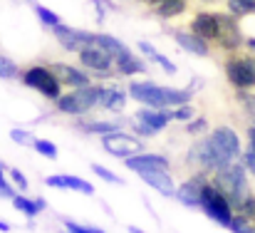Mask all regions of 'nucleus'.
<instances>
[{
	"mask_svg": "<svg viewBox=\"0 0 255 233\" xmlns=\"http://www.w3.org/2000/svg\"><path fill=\"white\" fill-rule=\"evenodd\" d=\"M131 132H134L136 137H141V139H151V137H156V134H159L156 129H151L149 124H144V122H136V119H134V124H131Z\"/></svg>",
	"mask_w": 255,
	"mask_h": 233,
	"instance_id": "obj_38",
	"label": "nucleus"
},
{
	"mask_svg": "<svg viewBox=\"0 0 255 233\" xmlns=\"http://www.w3.org/2000/svg\"><path fill=\"white\" fill-rule=\"evenodd\" d=\"M35 201H37V206H40V209H42V211H45V209H47V201H45V199H42V196H37V199H35Z\"/></svg>",
	"mask_w": 255,
	"mask_h": 233,
	"instance_id": "obj_45",
	"label": "nucleus"
},
{
	"mask_svg": "<svg viewBox=\"0 0 255 233\" xmlns=\"http://www.w3.org/2000/svg\"><path fill=\"white\" fill-rule=\"evenodd\" d=\"M241 2H246V5L251 7V10H255V0H241Z\"/></svg>",
	"mask_w": 255,
	"mask_h": 233,
	"instance_id": "obj_49",
	"label": "nucleus"
},
{
	"mask_svg": "<svg viewBox=\"0 0 255 233\" xmlns=\"http://www.w3.org/2000/svg\"><path fill=\"white\" fill-rule=\"evenodd\" d=\"M127 231H129V233H144L141 229H136V226H127Z\"/></svg>",
	"mask_w": 255,
	"mask_h": 233,
	"instance_id": "obj_48",
	"label": "nucleus"
},
{
	"mask_svg": "<svg viewBox=\"0 0 255 233\" xmlns=\"http://www.w3.org/2000/svg\"><path fill=\"white\" fill-rule=\"evenodd\" d=\"M5 169H7V166H2V164H0V184H5V181H7V179H5Z\"/></svg>",
	"mask_w": 255,
	"mask_h": 233,
	"instance_id": "obj_46",
	"label": "nucleus"
},
{
	"mask_svg": "<svg viewBox=\"0 0 255 233\" xmlns=\"http://www.w3.org/2000/svg\"><path fill=\"white\" fill-rule=\"evenodd\" d=\"M171 37L176 40V45H178L181 50H186V52H191V55H196V57H208V55H211V42H206L203 37H198V35L191 32V30H173Z\"/></svg>",
	"mask_w": 255,
	"mask_h": 233,
	"instance_id": "obj_18",
	"label": "nucleus"
},
{
	"mask_svg": "<svg viewBox=\"0 0 255 233\" xmlns=\"http://www.w3.org/2000/svg\"><path fill=\"white\" fill-rule=\"evenodd\" d=\"M12 209H17L20 214H25L27 219H35L37 214H42V209L37 206V201H35V199H27L25 194H17V196L12 199Z\"/></svg>",
	"mask_w": 255,
	"mask_h": 233,
	"instance_id": "obj_26",
	"label": "nucleus"
},
{
	"mask_svg": "<svg viewBox=\"0 0 255 233\" xmlns=\"http://www.w3.org/2000/svg\"><path fill=\"white\" fill-rule=\"evenodd\" d=\"M20 67H17V62H12L10 57H5V55H0V79H15L20 77Z\"/></svg>",
	"mask_w": 255,
	"mask_h": 233,
	"instance_id": "obj_32",
	"label": "nucleus"
},
{
	"mask_svg": "<svg viewBox=\"0 0 255 233\" xmlns=\"http://www.w3.org/2000/svg\"><path fill=\"white\" fill-rule=\"evenodd\" d=\"M228 231L231 233H253L255 231V221H251V219L243 216V214H236L233 221H231V226H228Z\"/></svg>",
	"mask_w": 255,
	"mask_h": 233,
	"instance_id": "obj_29",
	"label": "nucleus"
},
{
	"mask_svg": "<svg viewBox=\"0 0 255 233\" xmlns=\"http://www.w3.org/2000/svg\"><path fill=\"white\" fill-rule=\"evenodd\" d=\"M211 181L223 191V196L231 201L233 211L241 209V204L251 196V184H248V169H246V161L238 159V161H231L228 166L223 169H216L211 174Z\"/></svg>",
	"mask_w": 255,
	"mask_h": 233,
	"instance_id": "obj_2",
	"label": "nucleus"
},
{
	"mask_svg": "<svg viewBox=\"0 0 255 233\" xmlns=\"http://www.w3.org/2000/svg\"><path fill=\"white\" fill-rule=\"evenodd\" d=\"M208 147H211V156H213V171L228 166L231 161L243 159V147H241V137L236 134V129L221 124L216 127L208 137Z\"/></svg>",
	"mask_w": 255,
	"mask_h": 233,
	"instance_id": "obj_3",
	"label": "nucleus"
},
{
	"mask_svg": "<svg viewBox=\"0 0 255 233\" xmlns=\"http://www.w3.org/2000/svg\"><path fill=\"white\" fill-rule=\"evenodd\" d=\"M55 109L67 117H87L92 109H97V84L75 87L70 92H62L60 99H55Z\"/></svg>",
	"mask_w": 255,
	"mask_h": 233,
	"instance_id": "obj_5",
	"label": "nucleus"
},
{
	"mask_svg": "<svg viewBox=\"0 0 255 233\" xmlns=\"http://www.w3.org/2000/svg\"><path fill=\"white\" fill-rule=\"evenodd\" d=\"M206 129H208L206 117H193L191 122H186V134H191V137H201V134H206Z\"/></svg>",
	"mask_w": 255,
	"mask_h": 233,
	"instance_id": "obj_34",
	"label": "nucleus"
},
{
	"mask_svg": "<svg viewBox=\"0 0 255 233\" xmlns=\"http://www.w3.org/2000/svg\"><path fill=\"white\" fill-rule=\"evenodd\" d=\"M129 97L144 107H154V109H173L178 104H186L193 99L191 89L183 87H166V84H156L151 79H131L127 87Z\"/></svg>",
	"mask_w": 255,
	"mask_h": 233,
	"instance_id": "obj_1",
	"label": "nucleus"
},
{
	"mask_svg": "<svg viewBox=\"0 0 255 233\" xmlns=\"http://www.w3.org/2000/svg\"><path fill=\"white\" fill-rule=\"evenodd\" d=\"M15 196H17V189H15V184H12L10 179H7L5 184H0V199H10V201H12Z\"/></svg>",
	"mask_w": 255,
	"mask_h": 233,
	"instance_id": "obj_43",
	"label": "nucleus"
},
{
	"mask_svg": "<svg viewBox=\"0 0 255 233\" xmlns=\"http://www.w3.org/2000/svg\"><path fill=\"white\" fill-rule=\"evenodd\" d=\"M65 231L67 233H94V226H82V224H77V221L65 219Z\"/></svg>",
	"mask_w": 255,
	"mask_h": 233,
	"instance_id": "obj_42",
	"label": "nucleus"
},
{
	"mask_svg": "<svg viewBox=\"0 0 255 233\" xmlns=\"http://www.w3.org/2000/svg\"><path fill=\"white\" fill-rule=\"evenodd\" d=\"M32 10H35V17L42 22V27H50V30H52L55 25H60V22H62V17H60L55 10L45 7V5H35Z\"/></svg>",
	"mask_w": 255,
	"mask_h": 233,
	"instance_id": "obj_27",
	"label": "nucleus"
},
{
	"mask_svg": "<svg viewBox=\"0 0 255 233\" xmlns=\"http://www.w3.org/2000/svg\"><path fill=\"white\" fill-rule=\"evenodd\" d=\"M246 137H248V144H246V149H243V161H246L248 174L255 179V122L246 129Z\"/></svg>",
	"mask_w": 255,
	"mask_h": 233,
	"instance_id": "obj_25",
	"label": "nucleus"
},
{
	"mask_svg": "<svg viewBox=\"0 0 255 233\" xmlns=\"http://www.w3.org/2000/svg\"><path fill=\"white\" fill-rule=\"evenodd\" d=\"M75 127L82 132V134H92V137H107V134H114L122 129V119H85L80 117V122H75Z\"/></svg>",
	"mask_w": 255,
	"mask_h": 233,
	"instance_id": "obj_19",
	"label": "nucleus"
},
{
	"mask_svg": "<svg viewBox=\"0 0 255 233\" xmlns=\"http://www.w3.org/2000/svg\"><path fill=\"white\" fill-rule=\"evenodd\" d=\"M139 2H144V5H149V7H154V5H159L161 0H139Z\"/></svg>",
	"mask_w": 255,
	"mask_h": 233,
	"instance_id": "obj_47",
	"label": "nucleus"
},
{
	"mask_svg": "<svg viewBox=\"0 0 255 233\" xmlns=\"http://www.w3.org/2000/svg\"><path fill=\"white\" fill-rule=\"evenodd\" d=\"M10 139L15 142V144H20V147H27V144H32V134L27 132V129H20V127H15V129H10Z\"/></svg>",
	"mask_w": 255,
	"mask_h": 233,
	"instance_id": "obj_37",
	"label": "nucleus"
},
{
	"mask_svg": "<svg viewBox=\"0 0 255 233\" xmlns=\"http://www.w3.org/2000/svg\"><path fill=\"white\" fill-rule=\"evenodd\" d=\"M188 7H191V0H161L159 5L151 7V12L159 20H176L183 12H188Z\"/></svg>",
	"mask_w": 255,
	"mask_h": 233,
	"instance_id": "obj_22",
	"label": "nucleus"
},
{
	"mask_svg": "<svg viewBox=\"0 0 255 233\" xmlns=\"http://www.w3.org/2000/svg\"><path fill=\"white\" fill-rule=\"evenodd\" d=\"M193 117H196V107H193L191 102L178 104V107L171 109V119H173V122H183V124H186V122H191Z\"/></svg>",
	"mask_w": 255,
	"mask_h": 233,
	"instance_id": "obj_30",
	"label": "nucleus"
},
{
	"mask_svg": "<svg viewBox=\"0 0 255 233\" xmlns=\"http://www.w3.org/2000/svg\"><path fill=\"white\" fill-rule=\"evenodd\" d=\"M20 82H22L27 89L42 94V97L50 99V102H55V99L62 97V82L57 79V75L52 72L50 65H27V67L20 72Z\"/></svg>",
	"mask_w": 255,
	"mask_h": 233,
	"instance_id": "obj_4",
	"label": "nucleus"
},
{
	"mask_svg": "<svg viewBox=\"0 0 255 233\" xmlns=\"http://www.w3.org/2000/svg\"><path fill=\"white\" fill-rule=\"evenodd\" d=\"M226 7H228V12L236 15L238 20L246 17V15H251V12H255V10H251V7H248L246 2H241V0H226Z\"/></svg>",
	"mask_w": 255,
	"mask_h": 233,
	"instance_id": "obj_36",
	"label": "nucleus"
},
{
	"mask_svg": "<svg viewBox=\"0 0 255 233\" xmlns=\"http://www.w3.org/2000/svg\"><path fill=\"white\" fill-rule=\"evenodd\" d=\"M236 214H243V216H248L251 221H255V196H253V194H251V196L241 204V209H238Z\"/></svg>",
	"mask_w": 255,
	"mask_h": 233,
	"instance_id": "obj_40",
	"label": "nucleus"
},
{
	"mask_svg": "<svg viewBox=\"0 0 255 233\" xmlns=\"http://www.w3.org/2000/svg\"><path fill=\"white\" fill-rule=\"evenodd\" d=\"M201 2H206V5H213V2H221V0H201Z\"/></svg>",
	"mask_w": 255,
	"mask_h": 233,
	"instance_id": "obj_50",
	"label": "nucleus"
},
{
	"mask_svg": "<svg viewBox=\"0 0 255 233\" xmlns=\"http://www.w3.org/2000/svg\"><path fill=\"white\" fill-rule=\"evenodd\" d=\"M7 176H10V181L15 184V189H17V191H27V189H30V181H27V176H25L20 169L7 166Z\"/></svg>",
	"mask_w": 255,
	"mask_h": 233,
	"instance_id": "obj_35",
	"label": "nucleus"
},
{
	"mask_svg": "<svg viewBox=\"0 0 255 233\" xmlns=\"http://www.w3.org/2000/svg\"><path fill=\"white\" fill-rule=\"evenodd\" d=\"M226 79L231 82L233 89H255V55L233 52L223 62Z\"/></svg>",
	"mask_w": 255,
	"mask_h": 233,
	"instance_id": "obj_7",
	"label": "nucleus"
},
{
	"mask_svg": "<svg viewBox=\"0 0 255 233\" xmlns=\"http://www.w3.org/2000/svg\"><path fill=\"white\" fill-rule=\"evenodd\" d=\"M102 149H104L109 156L124 161V159H129V156H136V154L144 152V139L136 137L134 132L119 129V132H114V134L102 137Z\"/></svg>",
	"mask_w": 255,
	"mask_h": 233,
	"instance_id": "obj_9",
	"label": "nucleus"
},
{
	"mask_svg": "<svg viewBox=\"0 0 255 233\" xmlns=\"http://www.w3.org/2000/svg\"><path fill=\"white\" fill-rule=\"evenodd\" d=\"M188 30H191V32H196L198 37H203L206 42L216 45V40H218V12L198 10V12L191 17Z\"/></svg>",
	"mask_w": 255,
	"mask_h": 233,
	"instance_id": "obj_15",
	"label": "nucleus"
},
{
	"mask_svg": "<svg viewBox=\"0 0 255 233\" xmlns=\"http://www.w3.org/2000/svg\"><path fill=\"white\" fill-rule=\"evenodd\" d=\"M134 119L149 124V127L156 129V132H164L171 122H173V119H171V109H154V107H141V109L134 114Z\"/></svg>",
	"mask_w": 255,
	"mask_h": 233,
	"instance_id": "obj_21",
	"label": "nucleus"
},
{
	"mask_svg": "<svg viewBox=\"0 0 255 233\" xmlns=\"http://www.w3.org/2000/svg\"><path fill=\"white\" fill-rule=\"evenodd\" d=\"M129 92L122 89L119 84L109 82V84H97V109L102 112H112V114H122L127 107Z\"/></svg>",
	"mask_w": 255,
	"mask_h": 233,
	"instance_id": "obj_12",
	"label": "nucleus"
},
{
	"mask_svg": "<svg viewBox=\"0 0 255 233\" xmlns=\"http://www.w3.org/2000/svg\"><path fill=\"white\" fill-rule=\"evenodd\" d=\"M45 186H50V189H65V191H77V194H85V196L94 194V186L87 179L72 176V174H50V176H45Z\"/></svg>",
	"mask_w": 255,
	"mask_h": 233,
	"instance_id": "obj_17",
	"label": "nucleus"
},
{
	"mask_svg": "<svg viewBox=\"0 0 255 233\" xmlns=\"http://www.w3.org/2000/svg\"><path fill=\"white\" fill-rule=\"evenodd\" d=\"M94 45H99L104 52H109L114 60L117 57H122V55H127V52H131L119 37H114V35H107V32H97V37H94Z\"/></svg>",
	"mask_w": 255,
	"mask_h": 233,
	"instance_id": "obj_24",
	"label": "nucleus"
},
{
	"mask_svg": "<svg viewBox=\"0 0 255 233\" xmlns=\"http://www.w3.org/2000/svg\"><path fill=\"white\" fill-rule=\"evenodd\" d=\"M52 35L62 45V50H67V52H80L85 45H94V37H97V32H89V30H82V27H70L65 22L55 25Z\"/></svg>",
	"mask_w": 255,
	"mask_h": 233,
	"instance_id": "obj_11",
	"label": "nucleus"
},
{
	"mask_svg": "<svg viewBox=\"0 0 255 233\" xmlns=\"http://www.w3.org/2000/svg\"><path fill=\"white\" fill-rule=\"evenodd\" d=\"M136 47H139V55H141L144 60H149V62H151V60H154V55L159 52V50H156L151 42H146V40H139V45H136Z\"/></svg>",
	"mask_w": 255,
	"mask_h": 233,
	"instance_id": "obj_41",
	"label": "nucleus"
},
{
	"mask_svg": "<svg viewBox=\"0 0 255 233\" xmlns=\"http://www.w3.org/2000/svg\"><path fill=\"white\" fill-rule=\"evenodd\" d=\"M211 179V174L206 171H193L181 186H176V199L188 206V209H201V191L206 186V181Z\"/></svg>",
	"mask_w": 255,
	"mask_h": 233,
	"instance_id": "obj_13",
	"label": "nucleus"
},
{
	"mask_svg": "<svg viewBox=\"0 0 255 233\" xmlns=\"http://www.w3.org/2000/svg\"><path fill=\"white\" fill-rule=\"evenodd\" d=\"M27 2H32V0H27Z\"/></svg>",
	"mask_w": 255,
	"mask_h": 233,
	"instance_id": "obj_51",
	"label": "nucleus"
},
{
	"mask_svg": "<svg viewBox=\"0 0 255 233\" xmlns=\"http://www.w3.org/2000/svg\"><path fill=\"white\" fill-rule=\"evenodd\" d=\"M201 211H203L211 221H216L218 226H223V229H228L231 221H233V216H236L231 201L223 196V191H221L211 179L206 181V186H203V191H201Z\"/></svg>",
	"mask_w": 255,
	"mask_h": 233,
	"instance_id": "obj_6",
	"label": "nucleus"
},
{
	"mask_svg": "<svg viewBox=\"0 0 255 233\" xmlns=\"http://www.w3.org/2000/svg\"><path fill=\"white\" fill-rule=\"evenodd\" d=\"M141 179L161 196H176V184L171 179V171H149V174H141Z\"/></svg>",
	"mask_w": 255,
	"mask_h": 233,
	"instance_id": "obj_23",
	"label": "nucleus"
},
{
	"mask_svg": "<svg viewBox=\"0 0 255 233\" xmlns=\"http://www.w3.org/2000/svg\"><path fill=\"white\" fill-rule=\"evenodd\" d=\"M10 229H12V226H10L7 221H2V219H0V231H2V233H7Z\"/></svg>",
	"mask_w": 255,
	"mask_h": 233,
	"instance_id": "obj_44",
	"label": "nucleus"
},
{
	"mask_svg": "<svg viewBox=\"0 0 255 233\" xmlns=\"http://www.w3.org/2000/svg\"><path fill=\"white\" fill-rule=\"evenodd\" d=\"M216 47L223 50L226 55H233V52H241L246 47V35H243V25L236 15H231L228 10L226 12H218V40H216Z\"/></svg>",
	"mask_w": 255,
	"mask_h": 233,
	"instance_id": "obj_8",
	"label": "nucleus"
},
{
	"mask_svg": "<svg viewBox=\"0 0 255 233\" xmlns=\"http://www.w3.org/2000/svg\"><path fill=\"white\" fill-rule=\"evenodd\" d=\"M32 149L45 159H57V154H60L55 142H50V139H32Z\"/></svg>",
	"mask_w": 255,
	"mask_h": 233,
	"instance_id": "obj_31",
	"label": "nucleus"
},
{
	"mask_svg": "<svg viewBox=\"0 0 255 233\" xmlns=\"http://www.w3.org/2000/svg\"><path fill=\"white\" fill-rule=\"evenodd\" d=\"M124 166L134 174H149V171H171V159L166 154H149V152H141L136 156H129L124 159Z\"/></svg>",
	"mask_w": 255,
	"mask_h": 233,
	"instance_id": "obj_14",
	"label": "nucleus"
},
{
	"mask_svg": "<svg viewBox=\"0 0 255 233\" xmlns=\"http://www.w3.org/2000/svg\"><path fill=\"white\" fill-rule=\"evenodd\" d=\"M77 60H80V67H85L92 77H114V57L109 52H104L99 45H85L80 52H77Z\"/></svg>",
	"mask_w": 255,
	"mask_h": 233,
	"instance_id": "obj_10",
	"label": "nucleus"
},
{
	"mask_svg": "<svg viewBox=\"0 0 255 233\" xmlns=\"http://www.w3.org/2000/svg\"><path fill=\"white\" fill-rule=\"evenodd\" d=\"M89 169H92V174H94V176H99L102 181H109V184H122V186H124L122 176H117V174H114V171H109L107 166H102V164H92Z\"/></svg>",
	"mask_w": 255,
	"mask_h": 233,
	"instance_id": "obj_33",
	"label": "nucleus"
},
{
	"mask_svg": "<svg viewBox=\"0 0 255 233\" xmlns=\"http://www.w3.org/2000/svg\"><path fill=\"white\" fill-rule=\"evenodd\" d=\"M114 72L117 77H136V75H144L146 72V60L141 55H134V52H127L122 57L114 60Z\"/></svg>",
	"mask_w": 255,
	"mask_h": 233,
	"instance_id": "obj_20",
	"label": "nucleus"
},
{
	"mask_svg": "<svg viewBox=\"0 0 255 233\" xmlns=\"http://www.w3.org/2000/svg\"><path fill=\"white\" fill-rule=\"evenodd\" d=\"M52 72L57 75V79L62 82V87H85V84H92V75L87 72L85 67H75L70 62H50Z\"/></svg>",
	"mask_w": 255,
	"mask_h": 233,
	"instance_id": "obj_16",
	"label": "nucleus"
},
{
	"mask_svg": "<svg viewBox=\"0 0 255 233\" xmlns=\"http://www.w3.org/2000/svg\"><path fill=\"white\" fill-rule=\"evenodd\" d=\"M151 62H154V65H159V67H161V70H164L166 75H176V65L171 62V60H169V57H166V55H161V52H156Z\"/></svg>",
	"mask_w": 255,
	"mask_h": 233,
	"instance_id": "obj_39",
	"label": "nucleus"
},
{
	"mask_svg": "<svg viewBox=\"0 0 255 233\" xmlns=\"http://www.w3.org/2000/svg\"><path fill=\"white\" fill-rule=\"evenodd\" d=\"M236 97H238L243 112L255 122V92L253 89H236Z\"/></svg>",
	"mask_w": 255,
	"mask_h": 233,
	"instance_id": "obj_28",
	"label": "nucleus"
}]
</instances>
